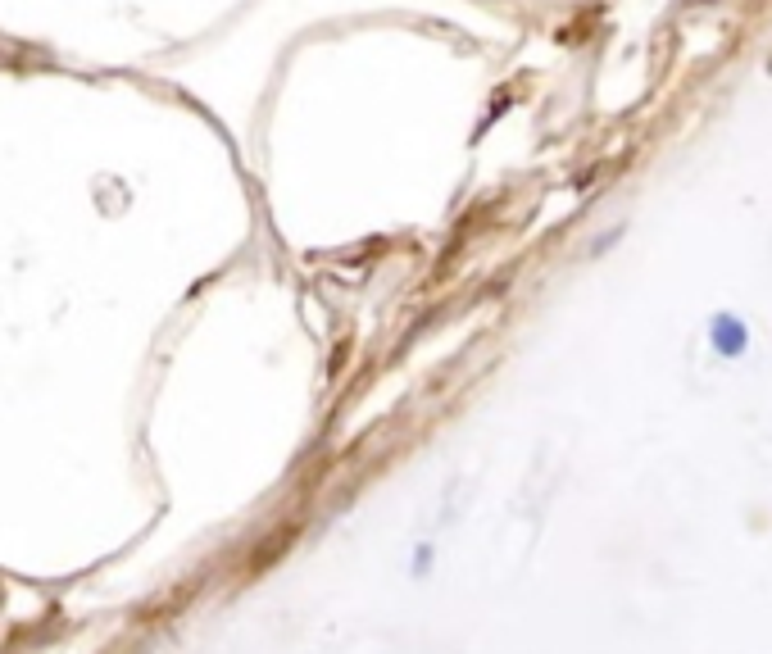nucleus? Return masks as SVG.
Instances as JSON below:
<instances>
[{
	"instance_id": "1",
	"label": "nucleus",
	"mask_w": 772,
	"mask_h": 654,
	"mask_svg": "<svg viewBox=\"0 0 772 654\" xmlns=\"http://www.w3.org/2000/svg\"><path fill=\"white\" fill-rule=\"evenodd\" d=\"M713 332H718V341H723L727 355H736V350H741V327H736V318H718V327H713Z\"/></svg>"
}]
</instances>
